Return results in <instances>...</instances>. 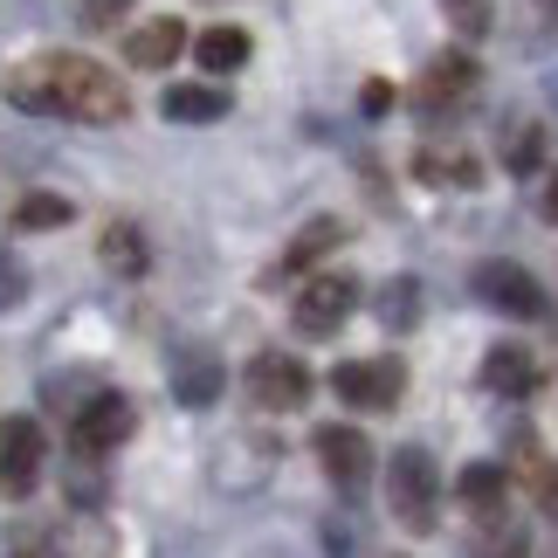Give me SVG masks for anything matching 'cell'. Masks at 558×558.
<instances>
[{
  "label": "cell",
  "instance_id": "cell-1",
  "mask_svg": "<svg viewBox=\"0 0 558 558\" xmlns=\"http://www.w3.org/2000/svg\"><path fill=\"white\" fill-rule=\"evenodd\" d=\"M0 97L14 111H35V118H76V124H124L132 118V90L90 56H70V49H49L35 62L8 70Z\"/></svg>",
  "mask_w": 558,
  "mask_h": 558
},
{
  "label": "cell",
  "instance_id": "cell-2",
  "mask_svg": "<svg viewBox=\"0 0 558 558\" xmlns=\"http://www.w3.org/2000/svg\"><path fill=\"white\" fill-rule=\"evenodd\" d=\"M386 504L407 531H435V510H441V469L427 448H400L386 462Z\"/></svg>",
  "mask_w": 558,
  "mask_h": 558
},
{
  "label": "cell",
  "instance_id": "cell-3",
  "mask_svg": "<svg viewBox=\"0 0 558 558\" xmlns=\"http://www.w3.org/2000/svg\"><path fill=\"white\" fill-rule=\"evenodd\" d=\"M132 427H138V407L124 400V393H90L76 407V421H70V448L83 462H104L111 448L132 441Z\"/></svg>",
  "mask_w": 558,
  "mask_h": 558
},
{
  "label": "cell",
  "instance_id": "cell-4",
  "mask_svg": "<svg viewBox=\"0 0 558 558\" xmlns=\"http://www.w3.org/2000/svg\"><path fill=\"white\" fill-rule=\"evenodd\" d=\"M331 393L359 407V414H386V407H400L407 393V366L400 359H345V366L331 373Z\"/></svg>",
  "mask_w": 558,
  "mask_h": 558
},
{
  "label": "cell",
  "instance_id": "cell-5",
  "mask_svg": "<svg viewBox=\"0 0 558 558\" xmlns=\"http://www.w3.org/2000/svg\"><path fill=\"white\" fill-rule=\"evenodd\" d=\"M352 304H359L352 276H311V283L296 290V304H290V325L304 331V338H331L352 317Z\"/></svg>",
  "mask_w": 558,
  "mask_h": 558
},
{
  "label": "cell",
  "instance_id": "cell-6",
  "mask_svg": "<svg viewBox=\"0 0 558 558\" xmlns=\"http://www.w3.org/2000/svg\"><path fill=\"white\" fill-rule=\"evenodd\" d=\"M248 400L263 407V414H296V407L311 400V366L290 352H263L248 366Z\"/></svg>",
  "mask_w": 558,
  "mask_h": 558
},
{
  "label": "cell",
  "instance_id": "cell-7",
  "mask_svg": "<svg viewBox=\"0 0 558 558\" xmlns=\"http://www.w3.org/2000/svg\"><path fill=\"white\" fill-rule=\"evenodd\" d=\"M41 456H49V441L35 421H0V497H28L41 483Z\"/></svg>",
  "mask_w": 558,
  "mask_h": 558
},
{
  "label": "cell",
  "instance_id": "cell-8",
  "mask_svg": "<svg viewBox=\"0 0 558 558\" xmlns=\"http://www.w3.org/2000/svg\"><path fill=\"white\" fill-rule=\"evenodd\" d=\"M476 296L489 311H504V317H545V290H538V276H531L524 263H483L476 269Z\"/></svg>",
  "mask_w": 558,
  "mask_h": 558
},
{
  "label": "cell",
  "instance_id": "cell-9",
  "mask_svg": "<svg viewBox=\"0 0 558 558\" xmlns=\"http://www.w3.org/2000/svg\"><path fill=\"white\" fill-rule=\"evenodd\" d=\"M476 83H483V70H476V62H469L462 49H448V56H435V62L421 70L414 104H421V111H456V104L476 97Z\"/></svg>",
  "mask_w": 558,
  "mask_h": 558
},
{
  "label": "cell",
  "instance_id": "cell-10",
  "mask_svg": "<svg viewBox=\"0 0 558 558\" xmlns=\"http://www.w3.org/2000/svg\"><path fill=\"white\" fill-rule=\"evenodd\" d=\"M317 462H325V476L338 489H366V476H373V441L359 435V427H317Z\"/></svg>",
  "mask_w": 558,
  "mask_h": 558
},
{
  "label": "cell",
  "instance_id": "cell-11",
  "mask_svg": "<svg viewBox=\"0 0 558 558\" xmlns=\"http://www.w3.org/2000/svg\"><path fill=\"white\" fill-rule=\"evenodd\" d=\"M221 386H228V373H221V359H214L207 345L173 352V400L180 407H214V400H221Z\"/></svg>",
  "mask_w": 558,
  "mask_h": 558
},
{
  "label": "cell",
  "instance_id": "cell-12",
  "mask_svg": "<svg viewBox=\"0 0 558 558\" xmlns=\"http://www.w3.org/2000/svg\"><path fill=\"white\" fill-rule=\"evenodd\" d=\"M538 359H531L524 345H489L483 352V386L489 393H504V400H524V393H538Z\"/></svg>",
  "mask_w": 558,
  "mask_h": 558
},
{
  "label": "cell",
  "instance_id": "cell-13",
  "mask_svg": "<svg viewBox=\"0 0 558 558\" xmlns=\"http://www.w3.org/2000/svg\"><path fill=\"white\" fill-rule=\"evenodd\" d=\"M186 49V21L159 14V21H138L132 35H124V56H132V70H166Z\"/></svg>",
  "mask_w": 558,
  "mask_h": 558
},
{
  "label": "cell",
  "instance_id": "cell-14",
  "mask_svg": "<svg viewBox=\"0 0 558 558\" xmlns=\"http://www.w3.org/2000/svg\"><path fill=\"white\" fill-rule=\"evenodd\" d=\"M159 111L173 124H214V118H228V90H214V83H173L159 97Z\"/></svg>",
  "mask_w": 558,
  "mask_h": 558
},
{
  "label": "cell",
  "instance_id": "cell-15",
  "mask_svg": "<svg viewBox=\"0 0 558 558\" xmlns=\"http://www.w3.org/2000/svg\"><path fill=\"white\" fill-rule=\"evenodd\" d=\"M414 180H427V186H448V193H469V186H483V166L469 159V153H448V145H427V153L414 159Z\"/></svg>",
  "mask_w": 558,
  "mask_h": 558
},
{
  "label": "cell",
  "instance_id": "cell-16",
  "mask_svg": "<svg viewBox=\"0 0 558 558\" xmlns=\"http://www.w3.org/2000/svg\"><path fill=\"white\" fill-rule=\"evenodd\" d=\"M248 56H255V41H248L242 28H207V35H193V62H201L207 76H234Z\"/></svg>",
  "mask_w": 558,
  "mask_h": 558
},
{
  "label": "cell",
  "instance_id": "cell-17",
  "mask_svg": "<svg viewBox=\"0 0 558 558\" xmlns=\"http://www.w3.org/2000/svg\"><path fill=\"white\" fill-rule=\"evenodd\" d=\"M97 255H104V269H111V276H145V263H153V255H145V234L132 221H111V228H104Z\"/></svg>",
  "mask_w": 558,
  "mask_h": 558
},
{
  "label": "cell",
  "instance_id": "cell-18",
  "mask_svg": "<svg viewBox=\"0 0 558 558\" xmlns=\"http://www.w3.org/2000/svg\"><path fill=\"white\" fill-rule=\"evenodd\" d=\"M338 242H345V221H331V214H325V221H311V228H304V234H296V242L283 248V263H276V276H296V269H311L317 255H331Z\"/></svg>",
  "mask_w": 558,
  "mask_h": 558
},
{
  "label": "cell",
  "instance_id": "cell-19",
  "mask_svg": "<svg viewBox=\"0 0 558 558\" xmlns=\"http://www.w3.org/2000/svg\"><path fill=\"white\" fill-rule=\"evenodd\" d=\"M504 469L497 462H469L462 476H456V497L469 504V510H483V518H497V504H504Z\"/></svg>",
  "mask_w": 558,
  "mask_h": 558
},
{
  "label": "cell",
  "instance_id": "cell-20",
  "mask_svg": "<svg viewBox=\"0 0 558 558\" xmlns=\"http://www.w3.org/2000/svg\"><path fill=\"white\" fill-rule=\"evenodd\" d=\"M373 311H379L386 331H414V325H421V283H414V276H393V283L379 290Z\"/></svg>",
  "mask_w": 558,
  "mask_h": 558
},
{
  "label": "cell",
  "instance_id": "cell-21",
  "mask_svg": "<svg viewBox=\"0 0 558 558\" xmlns=\"http://www.w3.org/2000/svg\"><path fill=\"white\" fill-rule=\"evenodd\" d=\"M469 558H531V538H524V524H497V518H489L476 538H469Z\"/></svg>",
  "mask_w": 558,
  "mask_h": 558
},
{
  "label": "cell",
  "instance_id": "cell-22",
  "mask_svg": "<svg viewBox=\"0 0 558 558\" xmlns=\"http://www.w3.org/2000/svg\"><path fill=\"white\" fill-rule=\"evenodd\" d=\"M538 159H545V132H538V124H510V132H504V166H510V173H531Z\"/></svg>",
  "mask_w": 558,
  "mask_h": 558
},
{
  "label": "cell",
  "instance_id": "cell-23",
  "mask_svg": "<svg viewBox=\"0 0 558 558\" xmlns=\"http://www.w3.org/2000/svg\"><path fill=\"white\" fill-rule=\"evenodd\" d=\"M70 221V201H56V193H28V201L14 207V228L35 234V228H62Z\"/></svg>",
  "mask_w": 558,
  "mask_h": 558
},
{
  "label": "cell",
  "instance_id": "cell-24",
  "mask_svg": "<svg viewBox=\"0 0 558 558\" xmlns=\"http://www.w3.org/2000/svg\"><path fill=\"white\" fill-rule=\"evenodd\" d=\"M441 14L456 21L462 35H489V0H441Z\"/></svg>",
  "mask_w": 558,
  "mask_h": 558
},
{
  "label": "cell",
  "instance_id": "cell-25",
  "mask_svg": "<svg viewBox=\"0 0 558 558\" xmlns=\"http://www.w3.org/2000/svg\"><path fill=\"white\" fill-rule=\"evenodd\" d=\"M124 14H132V0H83V28H97V35L118 28Z\"/></svg>",
  "mask_w": 558,
  "mask_h": 558
},
{
  "label": "cell",
  "instance_id": "cell-26",
  "mask_svg": "<svg viewBox=\"0 0 558 558\" xmlns=\"http://www.w3.org/2000/svg\"><path fill=\"white\" fill-rule=\"evenodd\" d=\"M21 296H28V276H21V263H14L8 248H0V311H14Z\"/></svg>",
  "mask_w": 558,
  "mask_h": 558
},
{
  "label": "cell",
  "instance_id": "cell-27",
  "mask_svg": "<svg viewBox=\"0 0 558 558\" xmlns=\"http://www.w3.org/2000/svg\"><path fill=\"white\" fill-rule=\"evenodd\" d=\"M359 104H366V118H379V111H393V83H366V97H359Z\"/></svg>",
  "mask_w": 558,
  "mask_h": 558
},
{
  "label": "cell",
  "instance_id": "cell-28",
  "mask_svg": "<svg viewBox=\"0 0 558 558\" xmlns=\"http://www.w3.org/2000/svg\"><path fill=\"white\" fill-rule=\"evenodd\" d=\"M538 497H545V510H551V518H558V462H551L545 476H538Z\"/></svg>",
  "mask_w": 558,
  "mask_h": 558
},
{
  "label": "cell",
  "instance_id": "cell-29",
  "mask_svg": "<svg viewBox=\"0 0 558 558\" xmlns=\"http://www.w3.org/2000/svg\"><path fill=\"white\" fill-rule=\"evenodd\" d=\"M538 207H545V221H558V173L545 180V201H538Z\"/></svg>",
  "mask_w": 558,
  "mask_h": 558
},
{
  "label": "cell",
  "instance_id": "cell-30",
  "mask_svg": "<svg viewBox=\"0 0 558 558\" xmlns=\"http://www.w3.org/2000/svg\"><path fill=\"white\" fill-rule=\"evenodd\" d=\"M248 558H296V551H283V545H263V551H248Z\"/></svg>",
  "mask_w": 558,
  "mask_h": 558
},
{
  "label": "cell",
  "instance_id": "cell-31",
  "mask_svg": "<svg viewBox=\"0 0 558 558\" xmlns=\"http://www.w3.org/2000/svg\"><path fill=\"white\" fill-rule=\"evenodd\" d=\"M545 8H551V14H558V0H545Z\"/></svg>",
  "mask_w": 558,
  "mask_h": 558
}]
</instances>
